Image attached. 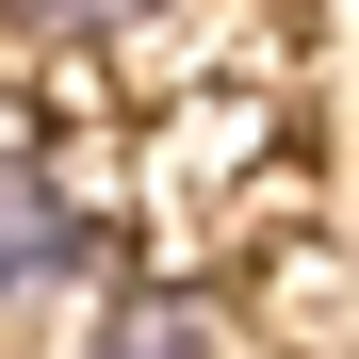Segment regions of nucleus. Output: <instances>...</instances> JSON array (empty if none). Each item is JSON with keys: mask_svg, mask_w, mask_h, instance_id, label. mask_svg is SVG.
Instances as JSON below:
<instances>
[{"mask_svg": "<svg viewBox=\"0 0 359 359\" xmlns=\"http://www.w3.org/2000/svg\"><path fill=\"white\" fill-rule=\"evenodd\" d=\"M0 17H17L33 49H66V33H131V17H147V0H0Z\"/></svg>", "mask_w": 359, "mask_h": 359, "instance_id": "nucleus-3", "label": "nucleus"}, {"mask_svg": "<svg viewBox=\"0 0 359 359\" xmlns=\"http://www.w3.org/2000/svg\"><path fill=\"white\" fill-rule=\"evenodd\" d=\"M66 278H82V212L0 163V311H33V294H66Z\"/></svg>", "mask_w": 359, "mask_h": 359, "instance_id": "nucleus-1", "label": "nucleus"}, {"mask_svg": "<svg viewBox=\"0 0 359 359\" xmlns=\"http://www.w3.org/2000/svg\"><path fill=\"white\" fill-rule=\"evenodd\" d=\"M82 359H245V343H229V311H196V294H131V311H98Z\"/></svg>", "mask_w": 359, "mask_h": 359, "instance_id": "nucleus-2", "label": "nucleus"}]
</instances>
